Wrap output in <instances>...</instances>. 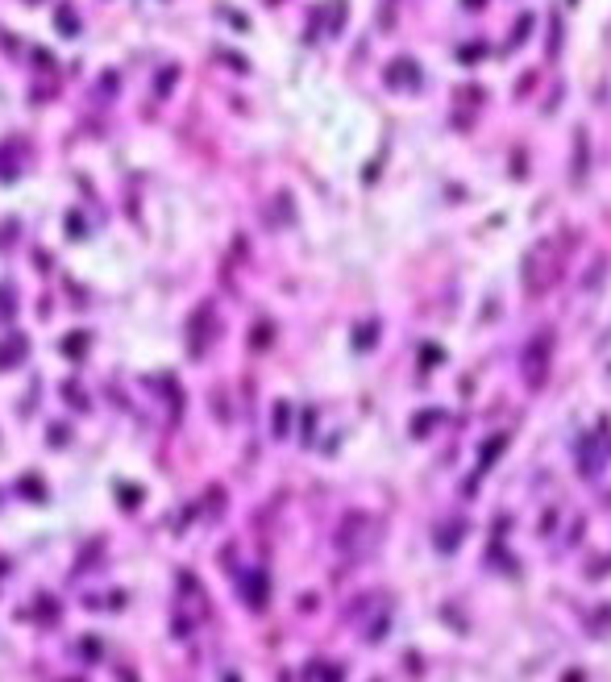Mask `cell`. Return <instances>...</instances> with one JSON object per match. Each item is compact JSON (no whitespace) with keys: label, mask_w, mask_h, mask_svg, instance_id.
I'll return each mask as SVG.
<instances>
[{"label":"cell","mask_w":611,"mask_h":682,"mask_svg":"<svg viewBox=\"0 0 611 682\" xmlns=\"http://www.w3.org/2000/svg\"><path fill=\"white\" fill-rule=\"evenodd\" d=\"M545 362H549V341L545 345L532 341V349H528V387H540L545 383Z\"/></svg>","instance_id":"obj_1"}]
</instances>
